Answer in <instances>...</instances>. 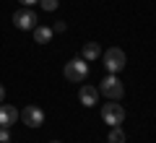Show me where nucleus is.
Instances as JSON below:
<instances>
[{"label":"nucleus","mask_w":156,"mask_h":143,"mask_svg":"<svg viewBox=\"0 0 156 143\" xmlns=\"http://www.w3.org/2000/svg\"><path fill=\"white\" fill-rule=\"evenodd\" d=\"M13 23L21 31H34V26H37V13L29 11V8H21V11L13 13Z\"/></svg>","instance_id":"39448f33"},{"label":"nucleus","mask_w":156,"mask_h":143,"mask_svg":"<svg viewBox=\"0 0 156 143\" xmlns=\"http://www.w3.org/2000/svg\"><path fill=\"white\" fill-rule=\"evenodd\" d=\"M101 120L107 122V125H122L125 120V109L122 104H117V102H107V104H101Z\"/></svg>","instance_id":"7ed1b4c3"},{"label":"nucleus","mask_w":156,"mask_h":143,"mask_svg":"<svg viewBox=\"0 0 156 143\" xmlns=\"http://www.w3.org/2000/svg\"><path fill=\"white\" fill-rule=\"evenodd\" d=\"M52 26H34V42L37 44H47L52 39Z\"/></svg>","instance_id":"1a4fd4ad"},{"label":"nucleus","mask_w":156,"mask_h":143,"mask_svg":"<svg viewBox=\"0 0 156 143\" xmlns=\"http://www.w3.org/2000/svg\"><path fill=\"white\" fill-rule=\"evenodd\" d=\"M21 3H23V5L29 8V5H34V3H37V0H21Z\"/></svg>","instance_id":"dca6fc26"},{"label":"nucleus","mask_w":156,"mask_h":143,"mask_svg":"<svg viewBox=\"0 0 156 143\" xmlns=\"http://www.w3.org/2000/svg\"><path fill=\"white\" fill-rule=\"evenodd\" d=\"M5 99V88H3V83H0V102Z\"/></svg>","instance_id":"2eb2a0df"},{"label":"nucleus","mask_w":156,"mask_h":143,"mask_svg":"<svg viewBox=\"0 0 156 143\" xmlns=\"http://www.w3.org/2000/svg\"><path fill=\"white\" fill-rule=\"evenodd\" d=\"M107 143H125V130L120 125H115L109 130V135H107Z\"/></svg>","instance_id":"9b49d317"},{"label":"nucleus","mask_w":156,"mask_h":143,"mask_svg":"<svg viewBox=\"0 0 156 143\" xmlns=\"http://www.w3.org/2000/svg\"><path fill=\"white\" fill-rule=\"evenodd\" d=\"M0 143H11V133H8V127H0Z\"/></svg>","instance_id":"ddd939ff"},{"label":"nucleus","mask_w":156,"mask_h":143,"mask_svg":"<svg viewBox=\"0 0 156 143\" xmlns=\"http://www.w3.org/2000/svg\"><path fill=\"white\" fill-rule=\"evenodd\" d=\"M18 115L21 112L16 109L13 104H0V127H8V125H16Z\"/></svg>","instance_id":"6e6552de"},{"label":"nucleus","mask_w":156,"mask_h":143,"mask_svg":"<svg viewBox=\"0 0 156 143\" xmlns=\"http://www.w3.org/2000/svg\"><path fill=\"white\" fill-rule=\"evenodd\" d=\"M99 94H104L109 102H120L125 96V86H122V81H120L115 73H107V78L101 81V86H99Z\"/></svg>","instance_id":"f257e3e1"},{"label":"nucleus","mask_w":156,"mask_h":143,"mask_svg":"<svg viewBox=\"0 0 156 143\" xmlns=\"http://www.w3.org/2000/svg\"><path fill=\"white\" fill-rule=\"evenodd\" d=\"M50 143H60V141H50Z\"/></svg>","instance_id":"f3484780"},{"label":"nucleus","mask_w":156,"mask_h":143,"mask_svg":"<svg viewBox=\"0 0 156 143\" xmlns=\"http://www.w3.org/2000/svg\"><path fill=\"white\" fill-rule=\"evenodd\" d=\"M18 117H21L29 127H42L44 125V112H42V107H37V104H29Z\"/></svg>","instance_id":"423d86ee"},{"label":"nucleus","mask_w":156,"mask_h":143,"mask_svg":"<svg viewBox=\"0 0 156 143\" xmlns=\"http://www.w3.org/2000/svg\"><path fill=\"white\" fill-rule=\"evenodd\" d=\"M52 31H57V34H62V31H65V21H57L55 26H52Z\"/></svg>","instance_id":"4468645a"},{"label":"nucleus","mask_w":156,"mask_h":143,"mask_svg":"<svg viewBox=\"0 0 156 143\" xmlns=\"http://www.w3.org/2000/svg\"><path fill=\"white\" fill-rule=\"evenodd\" d=\"M125 52L120 50V47H109V50L104 52V68H107V73H120L125 68Z\"/></svg>","instance_id":"20e7f679"},{"label":"nucleus","mask_w":156,"mask_h":143,"mask_svg":"<svg viewBox=\"0 0 156 143\" xmlns=\"http://www.w3.org/2000/svg\"><path fill=\"white\" fill-rule=\"evenodd\" d=\"M65 78L68 81H73V83H83L86 81V76H89V63L83 60V57H73V60H68V65H65Z\"/></svg>","instance_id":"f03ea898"},{"label":"nucleus","mask_w":156,"mask_h":143,"mask_svg":"<svg viewBox=\"0 0 156 143\" xmlns=\"http://www.w3.org/2000/svg\"><path fill=\"white\" fill-rule=\"evenodd\" d=\"M78 99H81V104H83V107H94L96 102H99V88L83 83V86H81V91H78Z\"/></svg>","instance_id":"0eeeda50"},{"label":"nucleus","mask_w":156,"mask_h":143,"mask_svg":"<svg viewBox=\"0 0 156 143\" xmlns=\"http://www.w3.org/2000/svg\"><path fill=\"white\" fill-rule=\"evenodd\" d=\"M99 55H101V47H99L96 42H86V44H83V60H86V63L96 60Z\"/></svg>","instance_id":"9d476101"},{"label":"nucleus","mask_w":156,"mask_h":143,"mask_svg":"<svg viewBox=\"0 0 156 143\" xmlns=\"http://www.w3.org/2000/svg\"><path fill=\"white\" fill-rule=\"evenodd\" d=\"M39 5L44 8V11H57V5H60V0H39Z\"/></svg>","instance_id":"f8f14e48"}]
</instances>
